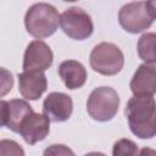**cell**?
<instances>
[{
    "label": "cell",
    "mask_w": 156,
    "mask_h": 156,
    "mask_svg": "<svg viewBox=\"0 0 156 156\" xmlns=\"http://www.w3.org/2000/svg\"><path fill=\"white\" fill-rule=\"evenodd\" d=\"M132 133L141 139L156 135V101L150 95H134L124 110Z\"/></svg>",
    "instance_id": "1"
},
{
    "label": "cell",
    "mask_w": 156,
    "mask_h": 156,
    "mask_svg": "<svg viewBox=\"0 0 156 156\" xmlns=\"http://www.w3.org/2000/svg\"><path fill=\"white\" fill-rule=\"evenodd\" d=\"M61 15L56 9L46 2H38L32 5L24 17L27 32L37 38L43 39L54 34L60 24Z\"/></svg>",
    "instance_id": "2"
},
{
    "label": "cell",
    "mask_w": 156,
    "mask_h": 156,
    "mask_svg": "<svg viewBox=\"0 0 156 156\" xmlns=\"http://www.w3.org/2000/svg\"><path fill=\"white\" fill-rule=\"evenodd\" d=\"M119 106V96L117 91L110 87L95 88L87 101V111L90 117L99 122L112 119Z\"/></svg>",
    "instance_id": "3"
},
{
    "label": "cell",
    "mask_w": 156,
    "mask_h": 156,
    "mask_svg": "<svg viewBox=\"0 0 156 156\" xmlns=\"http://www.w3.org/2000/svg\"><path fill=\"white\" fill-rule=\"evenodd\" d=\"M89 61L95 72L104 76H115L123 68L124 56L117 45L102 41L94 46Z\"/></svg>",
    "instance_id": "4"
},
{
    "label": "cell",
    "mask_w": 156,
    "mask_h": 156,
    "mask_svg": "<svg viewBox=\"0 0 156 156\" xmlns=\"http://www.w3.org/2000/svg\"><path fill=\"white\" fill-rule=\"evenodd\" d=\"M118 21L124 30L139 33L147 29L155 21V17L149 6V1H136L122 6L118 13Z\"/></svg>",
    "instance_id": "5"
},
{
    "label": "cell",
    "mask_w": 156,
    "mask_h": 156,
    "mask_svg": "<svg viewBox=\"0 0 156 156\" xmlns=\"http://www.w3.org/2000/svg\"><path fill=\"white\" fill-rule=\"evenodd\" d=\"M60 26L66 35L74 40H84L91 35L94 26L91 17L80 7L65 10L60 18Z\"/></svg>",
    "instance_id": "6"
},
{
    "label": "cell",
    "mask_w": 156,
    "mask_h": 156,
    "mask_svg": "<svg viewBox=\"0 0 156 156\" xmlns=\"http://www.w3.org/2000/svg\"><path fill=\"white\" fill-rule=\"evenodd\" d=\"M33 113L30 105L20 99H13L10 101L1 100L0 102V118L1 126L18 133L23 121Z\"/></svg>",
    "instance_id": "7"
},
{
    "label": "cell",
    "mask_w": 156,
    "mask_h": 156,
    "mask_svg": "<svg viewBox=\"0 0 156 156\" xmlns=\"http://www.w3.org/2000/svg\"><path fill=\"white\" fill-rule=\"evenodd\" d=\"M52 57V51L46 43L41 40H33L26 49L23 57V69L44 72L51 66Z\"/></svg>",
    "instance_id": "8"
},
{
    "label": "cell",
    "mask_w": 156,
    "mask_h": 156,
    "mask_svg": "<svg viewBox=\"0 0 156 156\" xmlns=\"http://www.w3.org/2000/svg\"><path fill=\"white\" fill-rule=\"evenodd\" d=\"M72 110L73 101L63 93H50L43 102V112L52 122L67 121L72 115Z\"/></svg>",
    "instance_id": "9"
},
{
    "label": "cell",
    "mask_w": 156,
    "mask_h": 156,
    "mask_svg": "<svg viewBox=\"0 0 156 156\" xmlns=\"http://www.w3.org/2000/svg\"><path fill=\"white\" fill-rule=\"evenodd\" d=\"M50 132V119L43 113L33 112L29 115L20 128V134L24 141L29 145H34L38 141H41L46 138Z\"/></svg>",
    "instance_id": "10"
},
{
    "label": "cell",
    "mask_w": 156,
    "mask_h": 156,
    "mask_svg": "<svg viewBox=\"0 0 156 156\" xmlns=\"http://www.w3.org/2000/svg\"><path fill=\"white\" fill-rule=\"evenodd\" d=\"M46 77L40 71H24L18 74V90L27 100H37L46 90Z\"/></svg>",
    "instance_id": "11"
},
{
    "label": "cell",
    "mask_w": 156,
    "mask_h": 156,
    "mask_svg": "<svg viewBox=\"0 0 156 156\" xmlns=\"http://www.w3.org/2000/svg\"><path fill=\"white\" fill-rule=\"evenodd\" d=\"M130 90L134 95H150L156 93V63H143L135 71L130 80Z\"/></svg>",
    "instance_id": "12"
},
{
    "label": "cell",
    "mask_w": 156,
    "mask_h": 156,
    "mask_svg": "<svg viewBox=\"0 0 156 156\" xmlns=\"http://www.w3.org/2000/svg\"><path fill=\"white\" fill-rule=\"evenodd\" d=\"M58 76L68 89H78L85 84L87 71L84 66L76 60H66L58 66Z\"/></svg>",
    "instance_id": "13"
},
{
    "label": "cell",
    "mask_w": 156,
    "mask_h": 156,
    "mask_svg": "<svg viewBox=\"0 0 156 156\" xmlns=\"http://www.w3.org/2000/svg\"><path fill=\"white\" fill-rule=\"evenodd\" d=\"M138 54L145 63H156V33H145L139 38Z\"/></svg>",
    "instance_id": "14"
},
{
    "label": "cell",
    "mask_w": 156,
    "mask_h": 156,
    "mask_svg": "<svg viewBox=\"0 0 156 156\" xmlns=\"http://www.w3.org/2000/svg\"><path fill=\"white\" fill-rule=\"evenodd\" d=\"M112 156H138V145L130 139H119L113 144Z\"/></svg>",
    "instance_id": "15"
},
{
    "label": "cell",
    "mask_w": 156,
    "mask_h": 156,
    "mask_svg": "<svg viewBox=\"0 0 156 156\" xmlns=\"http://www.w3.org/2000/svg\"><path fill=\"white\" fill-rule=\"evenodd\" d=\"M0 156H24V151L16 141L2 139L0 141Z\"/></svg>",
    "instance_id": "16"
},
{
    "label": "cell",
    "mask_w": 156,
    "mask_h": 156,
    "mask_svg": "<svg viewBox=\"0 0 156 156\" xmlns=\"http://www.w3.org/2000/svg\"><path fill=\"white\" fill-rule=\"evenodd\" d=\"M43 156H76L74 152L63 144H52L45 149Z\"/></svg>",
    "instance_id": "17"
},
{
    "label": "cell",
    "mask_w": 156,
    "mask_h": 156,
    "mask_svg": "<svg viewBox=\"0 0 156 156\" xmlns=\"http://www.w3.org/2000/svg\"><path fill=\"white\" fill-rule=\"evenodd\" d=\"M1 73H2V90H1V95L4 96L9 90H11L12 85H13V78H12V74L10 72H7L6 69H1Z\"/></svg>",
    "instance_id": "18"
},
{
    "label": "cell",
    "mask_w": 156,
    "mask_h": 156,
    "mask_svg": "<svg viewBox=\"0 0 156 156\" xmlns=\"http://www.w3.org/2000/svg\"><path fill=\"white\" fill-rule=\"evenodd\" d=\"M138 156H156V150H154L151 147H143L139 151Z\"/></svg>",
    "instance_id": "19"
},
{
    "label": "cell",
    "mask_w": 156,
    "mask_h": 156,
    "mask_svg": "<svg viewBox=\"0 0 156 156\" xmlns=\"http://www.w3.org/2000/svg\"><path fill=\"white\" fill-rule=\"evenodd\" d=\"M149 6H150L151 12H152V15H154V17L156 20V1H149Z\"/></svg>",
    "instance_id": "20"
},
{
    "label": "cell",
    "mask_w": 156,
    "mask_h": 156,
    "mask_svg": "<svg viewBox=\"0 0 156 156\" xmlns=\"http://www.w3.org/2000/svg\"><path fill=\"white\" fill-rule=\"evenodd\" d=\"M84 156H106V155H104L101 152H89V154H87Z\"/></svg>",
    "instance_id": "21"
}]
</instances>
